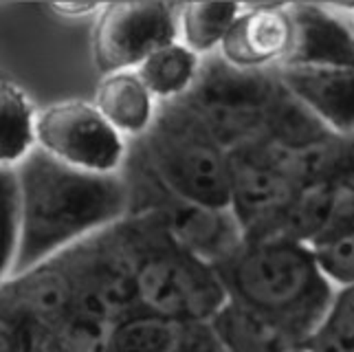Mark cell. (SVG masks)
<instances>
[{
  "instance_id": "6da1fadb",
  "label": "cell",
  "mask_w": 354,
  "mask_h": 352,
  "mask_svg": "<svg viewBox=\"0 0 354 352\" xmlns=\"http://www.w3.org/2000/svg\"><path fill=\"white\" fill-rule=\"evenodd\" d=\"M20 249L16 273L59 258L132 214L124 174H88L35 150L16 167Z\"/></svg>"
},
{
  "instance_id": "7a4b0ae2",
  "label": "cell",
  "mask_w": 354,
  "mask_h": 352,
  "mask_svg": "<svg viewBox=\"0 0 354 352\" xmlns=\"http://www.w3.org/2000/svg\"><path fill=\"white\" fill-rule=\"evenodd\" d=\"M231 299L282 322L304 344L335 297L313 249L290 238L244 242L234 258L218 266Z\"/></svg>"
},
{
  "instance_id": "3957f363",
  "label": "cell",
  "mask_w": 354,
  "mask_h": 352,
  "mask_svg": "<svg viewBox=\"0 0 354 352\" xmlns=\"http://www.w3.org/2000/svg\"><path fill=\"white\" fill-rule=\"evenodd\" d=\"M130 218L137 234L134 311L174 324L212 322L229 302L216 266L176 247L150 214Z\"/></svg>"
},
{
  "instance_id": "277c9868",
  "label": "cell",
  "mask_w": 354,
  "mask_h": 352,
  "mask_svg": "<svg viewBox=\"0 0 354 352\" xmlns=\"http://www.w3.org/2000/svg\"><path fill=\"white\" fill-rule=\"evenodd\" d=\"M145 169L165 192L209 207H229L231 159L183 102L165 104L152 130L134 141Z\"/></svg>"
},
{
  "instance_id": "5b68a950",
  "label": "cell",
  "mask_w": 354,
  "mask_h": 352,
  "mask_svg": "<svg viewBox=\"0 0 354 352\" xmlns=\"http://www.w3.org/2000/svg\"><path fill=\"white\" fill-rule=\"evenodd\" d=\"M284 100L286 91L273 71H238L214 55L180 102L227 152H236L268 139Z\"/></svg>"
},
{
  "instance_id": "8992f818",
  "label": "cell",
  "mask_w": 354,
  "mask_h": 352,
  "mask_svg": "<svg viewBox=\"0 0 354 352\" xmlns=\"http://www.w3.org/2000/svg\"><path fill=\"white\" fill-rule=\"evenodd\" d=\"M35 150L88 174H124L130 141L100 115L91 100H59L38 108Z\"/></svg>"
},
{
  "instance_id": "52a82bcc",
  "label": "cell",
  "mask_w": 354,
  "mask_h": 352,
  "mask_svg": "<svg viewBox=\"0 0 354 352\" xmlns=\"http://www.w3.org/2000/svg\"><path fill=\"white\" fill-rule=\"evenodd\" d=\"M178 3L126 0L102 5L93 20L91 57L102 75L134 71L145 57L176 40Z\"/></svg>"
},
{
  "instance_id": "ba28073f",
  "label": "cell",
  "mask_w": 354,
  "mask_h": 352,
  "mask_svg": "<svg viewBox=\"0 0 354 352\" xmlns=\"http://www.w3.org/2000/svg\"><path fill=\"white\" fill-rule=\"evenodd\" d=\"M137 169L141 172L137 185H143L148 203L132 212L150 214L176 247L216 269L244 247L247 240H244L242 227L229 207H209V205L178 198L165 192L145 169Z\"/></svg>"
},
{
  "instance_id": "9c48e42d",
  "label": "cell",
  "mask_w": 354,
  "mask_h": 352,
  "mask_svg": "<svg viewBox=\"0 0 354 352\" xmlns=\"http://www.w3.org/2000/svg\"><path fill=\"white\" fill-rule=\"evenodd\" d=\"M231 201L229 210L242 227L247 242L279 238L284 216L299 187L277 172L264 156L249 145L229 152Z\"/></svg>"
},
{
  "instance_id": "30bf717a",
  "label": "cell",
  "mask_w": 354,
  "mask_h": 352,
  "mask_svg": "<svg viewBox=\"0 0 354 352\" xmlns=\"http://www.w3.org/2000/svg\"><path fill=\"white\" fill-rule=\"evenodd\" d=\"M292 20L288 3L242 5L216 57L231 68L271 73L288 57Z\"/></svg>"
},
{
  "instance_id": "8fae6325",
  "label": "cell",
  "mask_w": 354,
  "mask_h": 352,
  "mask_svg": "<svg viewBox=\"0 0 354 352\" xmlns=\"http://www.w3.org/2000/svg\"><path fill=\"white\" fill-rule=\"evenodd\" d=\"M0 308L27 328L48 335L75 311V286L62 258L48 260L0 284Z\"/></svg>"
},
{
  "instance_id": "7c38bea8",
  "label": "cell",
  "mask_w": 354,
  "mask_h": 352,
  "mask_svg": "<svg viewBox=\"0 0 354 352\" xmlns=\"http://www.w3.org/2000/svg\"><path fill=\"white\" fill-rule=\"evenodd\" d=\"M282 89L337 137H354V64L279 66Z\"/></svg>"
},
{
  "instance_id": "4fadbf2b",
  "label": "cell",
  "mask_w": 354,
  "mask_h": 352,
  "mask_svg": "<svg viewBox=\"0 0 354 352\" xmlns=\"http://www.w3.org/2000/svg\"><path fill=\"white\" fill-rule=\"evenodd\" d=\"M292 42L282 66L354 64V38L348 18L330 5L288 3Z\"/></svg>"
},
{
  "instance_id": "5bb4252c",
  "label": "cell",
  "mask_w": 354,
  "mask_h": 352,
  "mask_svg": "<svg viewBox=\"0 0 354 352\" xmlns=\"http://www.w3.org/2000/svg\"><path fill=\"white\" fill-rule=\"evenodd\" d=\"M91 102L126 141H139L148 135L161 111V104L154 100L137 71L102 75Z\"/></svg>"
},
{
  "instance_id": "9a60e30c",
  "label": "cell",
  "mask_w": 354,
  "mask_h": 352,
  "mask_svg": "<svg viewBox=\"0 0 354 352\" xmlns=\"http://www.w3.org/2000/svg\"><path fill=\"white\" fill-rule=\"evenodd\" d=\"M212 324L229 352H304V342L288 326L238 299L229 297Z\"/></svg>"
},
{
  "instance_id": "2e32d148",
  "label": "cell",
  "mask_w": 354,
  "mask_h": 352,
  "mask_svg": "<svg viewBox=\"0 0 354 352\" xmlns=\"http://www.w3.org/2000/svg\"><path fill=\"white\" fill-rule=\"evenodd\" d=\"M205 59L196 55L178 40L156 48L143 62L134 68L139 77L154 95V100L165 106L185 100L194 89Z\"/></svg>"
},
{
  "instance_id": "e0dca14e",
  "label": "cell",
  "mask_w": 354,
  "mask_h": 352,
  "mask_svg": "<svg viewBox=\"0 0 354 352\" xmlns=\"http://www.w3.org/2000/svg\"><path fill=\"white\" fill-rule=\"evenodd\" d=\"M35 117L24 89L0 77V169H16L35 152Z\"/></svg>"
},
{
  "instance_id": "ac0fdd59",
  "label": "cell",
  "mask_w": 354,
  "mask_h": 352,
  "mask_svg": "<svg viewBox=\"0 0 354 352\" xmlns=\"http://www.w3.org/2000/svg\"><path fill=\"white\" fill-rule=\"evenodd\" d=\"M242 3H178L176 40L203 59L214 57Z\"/></svg>"
},
{
  "instance_id": "d6986e66",
  "label": "cell",
  "mask_w": 354,
  "mask_h": 352,
  "mask_svg": "<svg viewBox=\"0 0 354 352\" xmlns=\"http://www.w3.org/2000/svg\"><path fill=\"white\" fill-rule=\"evenodd\" d=\"M178 326L134 311L108 328L104 352H172Z\"/></svg>"
},
{
  "instance_id": "ffe728a7",
  "label": "cell",
  "mask_w": 354,
  "mask_h": 352,
  "mask_svg": "<svg viewBox=\"0 0 354 352\" xmlns=\"http://www.w3.org/2000/svg\"><path fill=\"white\" fill-rule=\"evenodd\" d=\"M306 352H354V286L337 288L322 322L304 344Z\"/></svg>"
},
{
  "instance_id": "44dd1931",
  "label": "cell",
  "mask_w": 354,
  "mask_h": 352,
  "mask_svg": "<svg viewBox=\"0 0 354 352\" xmlns=\"http://www.w3.org/2000/svg\"><path fill=\"white\" fill-rule=\"evenodd\" d=\"M20 249V201L16 169H0V284L16 271Z\"/></svg>"
},
{
  "instance_id": "7402d4cb",
  "label": "cell",
  "mask_w": 354,
  "mask_h": 352,
  "mask_svg": "<svg viewBox=\"0 0 354 352\" xmlns=\"http://www.w3.org/2000/svg\"><path fill=\"white\" fill-rule=\"evenodd\" d=\"M310 249L326 280L335 288L354 286V227Z\"/></svg>"
},
{
  "instance_id": "603a6c76",
  "label": "cell",
  "mask_w": 354,
  "mask_h": 352,
  "mask_svg": "<svg viewBox=\"0 0 354 352\" xmlns=\"http://www.w3.org/2000/svg\"><path fill=\"white\" fill-rule=\"evenodd\" d=\"M172 352H229L212 322H189L178 326Z\"/></svg>"
},
{
  "instance_id": "cb8c5ba5",
  "label": "cell",
  "mask_w": 354,
  "mask_h": 352,
  "mask_svg": "<svg viewBox=\"0 0 354 352\" xmlns=\"http://www.w3.org/2000/svg\"><path fill=\"white\" fill-rule=\"evenodd\" d=\"M44 337L46 335L27 328L5 308H0V352H33L35 344Z\"/></svg>"
},
{
  "instance_id": "d4e9b609",
  "label": "cell",
  "mask_w": 354,
  "mask_h": 352,
  "mask_svg": "<svg viewBox=\"0 0 354 352\" xmlns=\"http://www.w3.org/2000/svg\"><path fill=\"white\" fill-rule=\"evenodd\" d=\"M48 9L62 18H73V20L93 18L95 20V16L100 14L102 5L100 3H55V5H48Z\"/></svg>"
},
{
  "instance_id": "484cf974",
  "label": "cell",
  "mask_w": 354,
  "mask_h": 352,
  "mask_svg": "<svg viewBox=\"0 0 354 352\" xmlns=\"http://www.w3.org/2000/svg\"><path fill=\"white\" fill-rule=\"evenodd\" d=\"M335 11L339 14H344L348 18V24H350V31H352V38H354V5H330Z\"/></svg>"
},
{
  "instance_id": "4316f807",
  "label": "cell",
  "mask_w": 354,
  "mask_h": 352,
  "mask_svg": "<svg viewBox=\"0 0 354 352\" xmlns=\"http://www.w3.org/2000/svg\"><path fill=\"white\" fill-rule=\"evenodd\" d=\"M304 352H306V350H304Z\"/></svg>"
}]
</instances>
